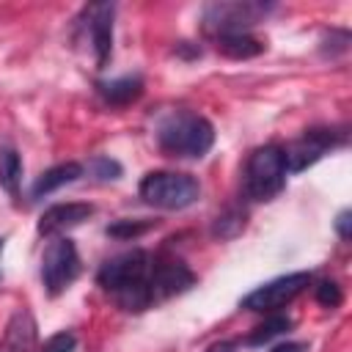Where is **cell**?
I'll use <instances>...</instances> for the list:
<instances>
[{
    "instance_id": "obj_1",
    "label": "cell",
    "mask_w": 352,
    "mask_h": 352,
    "mask_svg": "<svg viewBox=\"0 0 352 352\" xmlns=\"http://www.w3.org/2000/svg\"><path fill=\"white\" fill-rule=\"evenodd\" d=\"M96 283L118 308L140 314L187 292L195 283V272L182 258L138 248L107 258L96 272Z\"/></svg>"
},
{
    "instance_id": "obj_2",
    "label": "cell",
    "mask_w": 352,
    "mask_h": 352,
    "mask_svg": "<svg viewBox=\"0 0 352 352\" xmlns=\"http://www.w3.org/2000/svg\"><path fill=\"white\" fill-rule=\"evenodd\" d=\"M157 146L168 157L201 160L214 146V126L192 110H173L157 121Z\"/></svg>"
},
{
    "instance_id": "obj_3",
    "label": "cell",
    "mask_w": 352,
    "mask_h": 352,
    "mask_svg": "<svg viewBox=\"0 0 352 352\" xmlns=\"http://www.w3.org/2000/svg\"><path fill=\"white\" fill-rule=\"evenodd\" d=\"M286 154L280 146H258L250 151L242 173V187L250 201H272L286 187Z\"/></svg>"
},
{
    "instance_id": "obj_4",
    "label": "cell",
    "mask_w": 352,
    "mask_h": 352,
    "mask_svg": "<svg viewBox=\"0 0 352 352\" xmlns=\"http://www.w3.org/2000/svg\"><path fill=\"white\" fill-rule=\"evenodd\" d=\"M138 195L157 209H187L198 201L201 195V184L195 176L190 173H176V170H151L140 179L138 184Z\"/></svg>"
},
{
    "instance_id": "obj_5",
    "label": "cell",
    "mask_w": 352,
    "mask_h": 352,
    "mask_svg": "<svg viewBox=\"0 0 352 352\" xmlns=\"http://www.w3.org/2000/svg\"><path fill=\"white\" fill-rule=\"evenodd\" d=\"M275 6L272 3H256V0H231V3H209L204 8V30L214 38L220 36H236L248 33L253 25H258Z\"/></svg>"
},
{
    "instance_id": "obj_6",
    "label": "cell",
    "mask_w": 352,
    "mask_h": 352,
    "mask_svg": "<svg viewBox=\"0 0 352 352\" xmlns=\"http://www.w3.org/2000/svg\"><path fill=\"white\" fill-rule=\"evenodd\" d=\"M80 275V256L69 236H55L41 256V283L50 297L63 294Z\"/></svg>"
},
{
    "instance_id": "obj_7",
    "label": "cell",
    "mask_w": 352,
    "mask_h": 352,
    "mask_svg": "<svg viewBox=\"0 0 352 352\" xmlns=\"http://www.w3.org/2000/svg\"><path fill=\"white\" fill-rule=\"evenodd\" d=\"M346 143V129L344 126H314L305 129L300 140H294L289 148H283L286 154V168L289 173H300L308 165H314L316 160H322L327 151L338 148Z\"/></svg>"
},
{
    "instance_id": "obj_8",
    "label": "cell",
    "mask_w": 352,
    "mask_h": 352,
    "mask_svg": "<svg viewBox=\"0 0 352 352\" xmlns=\"http://www.w3.org/2000/svg\"><path fill=\"white\" fill-rule=\"evenodd\" d=\"M113 22H116V6L113 3L85 6L80 19H77L80 38H85L91 44L96 69H104L110 63V55H113Z\"/></svg>"
},
{
    "instance_id": "obj_9",
    "label": "cell",
    "mask_w": 352,
    "mask_h": 352,
    "mask_svg": "<svg viewBox=\"0 0 352 352\" xmlns=\"http://www.w3.org/2000/svg\"><path fill=\"white\" fill-rule=\"evenodd\" d=\"M311 283V272H289L280 275L270 283H261L258 289H253L248 297H242V308L248 311H278L283 305H289L305 286Z\"/></svg>"
},
{
    "instance_id": "obj_10",
    "label": "cell",
    "mask_w": 352,
    "mask_h": 352,
    "mask_svg": "<svg viewBox=\"0 0 352 352\" xmlns=\"http://www.w3.org/2000/svg\"><path fill=\"white\" fill-rule=\"evenodd\" d=\"M94 214V206L91 204H80V201H69V204H55L50 206L41 217H38V234L44 236H55L66 228H74L80 226L82 220H88Z\"/></svg>"
},
{
    "instance_id": "obj_11",
    "label": "cell",
    "mask_w": 352,
    "mask_h": 352,
    "mask_svg": "<svg viewBox=\"0 0 352 352\" xmlns=\"http://www.w3.org/2000/svg\"><path fill=\"white\" fill-rule=\"evenodd\" d=\"M96 94L110 107H126V104H132L143 94V80L138 74H126V77H116V80H102V82H96Z\"/></svg>"
},
{
    "instance_id": "obj_12",
    "label": "cell",
    "mask_w": 352,
    "mask_h": 352,
    "mask_svg": "<svg viewBox=\"0 0 352 352\" xmlns=\"http://www.w3.org/2000/svg\"><path fill=\"white\" fill-rule=\"evenodd\" d=\"M36 341V322L28 311H16L0 338V352H30Z\"/></svg>"
},
{
    "instance_id": "obj_13",
    "label": "cell",
    "mask_w": 352,
    "mask_h": 352,
    "mask_svg": "<svg viewBox=\"0 0 352 352\" xmlns=\"http://www.w3.org/2000/svg\"><path fill=\"white\" fill-rule=\"evenodd\" d=\"M80 176H82V165H80V162H60V165H52L50 170H44V173L36 179V184H33V190H30V198H44V195L55 192L58 187L77 182Z\"/></svg>"
},
{
    "instance_id": "obj_14",
    "label": "cell",
    "mask_w": 352,
    "mask_h": 352,
    "mask_svg": "<svg viewBox=\"0 0 352 352\" xmlns=\"http://www.w3.org/2000/svg\"><path fill=\"white\" fill-rule=\"evenodd\" d=\"M214 44H217V52H223L226 58H234V60H248V58H256L264 52V44L258 38H253L250 33L220 36V38H214Z\"/></svg>"
},
{
    "instance_id": "obj_15",
    "label": "cell",
    "mask_w": 352,
    "mask_h": 352,
    "mask_svg": "<svg viewBox=\"0 0 352 352\" xmlns=\"http://www.w3.org/2000/svg\"><path fill=\"white\" fill-rule=\"evenodd\" d=\"M22 184V160L11 146H0V187L16 198Z\"/></svg>"
},
{
    "instance_id": "obj_16",
    "label": "cell",
    "mask_w": 352,
    "mask_h": 352,
    "mask_svg": "<svg viewBox=\"0 0 352 352\" xmlns=\"http://www.w3.org/2000/svg\"><path fill=\"white\" fill-rule=\"evenodd\" d=\"M289 327H292V319H289V316L275 314V316H270L267 322H261V324H258V327L245 338V344H248V346H261V344H267V341H272V338L283 336Z\"/></svg>"
},
{
    "instance_id": "obj_17",
    "label": "cell",
    "mask_w": 352,
    "mask_h": 352,
    "mask_svg": "<svg viewBox=\"0 0 352 352\" xmlns=\"http://www.w3.org/2000/svg\"><path fill=\"white\" fill-rule=\"evenodd\" d=\"M154 226H157V220H116L104 231H107V236H116V239H135V236H143Z\"/></svg>"
},
{
    "instance_id": "obj_18",
    "label": "cell",
    "mask_w": 352,
    "mask_h": 352,
    "mask_svg": "<svg viewBox=\"0 0 352 352\" xmlns=\"http://www.w3.org/2000/svg\"><path fill=\"white\" fill-rule=\"evenodd\" d=\"M316 302L324 305V308H338L344 302V292L336 280H322L316 286Z\"/></svg>"
},
{
    "instance_id": "obj_19",
    "label": "cell",
    "mask_w": 352,
    "mask_h": 352,
    "mask_svg": "<svg viewBox=\"0 0 352 352\" xmlns=\"http://www.w3.org/2000/svg\"><path fill=\"white\" fill-rule=\"evenodd\" d=\"M74 346H77L74 333L60 330V333H55V336H50V338L44 341V349H41V352H74Z\"/></svg>"
},
{
    "instance_id": "obj_20",
    "label": "cell",
    "mask_w": 352,
    "mask_h": 352,
    "mask_svg": "<svg viewBox=\"0 0 352 352\" xmlns=\"http://www.w3.org/2000/svg\"><path fill=\"white\" fill-rule=\"evenodd\" d=\"M91 170H94V176H99V179H118V176H121V165H118L116 160H110V157H96V160L91 162Z\"/></svg>"
},
{
    "instance_id": "obj_21",
    "label": "cell",
    "mask_w": 352,
    "mask_h": 352,
    "mask_svg": "<svg viewBox=\"0 0 352 352\" xmlns=\"http://www.w3.org/2000/svg\"><path fill=\"white\" fill-rule=\"evenodd\" d=\"M349 217H352V212H349V209H341V212H338V217H336V234H338L344 242L349 239V223H352Z\"/></svg>"
},
{
    "instance_id": "obj_22",
    "label": "cell",
    "mask_w": 352,
    "mask_h": 352,
    "mask_svg": "<svg viewBox=\"0 0 352 352\" xmlns=\"http://www.w3.org/2000/svg\"><path fill=\"white\" fill-rule=\"evenodd\" d=\"M270 352H308V344H302V341H286V344L272 346Z\"/></svg>"
},
{
    "instance_id": "obj_23",
    "label": "cell",
    "mask_w": 352,
    "mask_h": 352,
    "mask_svg": "<svg viewBox=\"0 0 352 352\" xmlns=\"http://www.w3.org/2000/svg\"><path fill=\"white\" fill-rule=\"evenodd\" d=\"M234 346H236L234 341H220V344H212L206 352H234Z\"/></svg>"
},
{
    "instance_id": "obj_24",
    "label": "cell",
    "mask_w": 352,
    "mask_h": 352,
    "mask_svg": "<svg viewBox=\"0 0 352 352\" xmlns=\"http://www.w3.org/2000/svg\"><path fill=\"white\" fill-rule=\"evenodd\" d=\"M0 253H3V239H0Z\"/></svg>"
}]
</instances>
